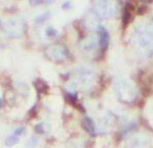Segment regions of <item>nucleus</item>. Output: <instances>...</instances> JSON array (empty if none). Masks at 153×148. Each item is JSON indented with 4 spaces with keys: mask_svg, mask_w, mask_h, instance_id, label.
I'll use <instances>...</instances> for the list:
<instances>
[{
    "mask_svg": "<svg viewBox=\"0 0 153 148\" xmlns=\"http://www.w3.org/2000/svg\"><path fill=\"white\" fill-rule=\"evenodd\" d=\"M132 44L144 57L153 55V19L136 28L132 35Z\"/></svg>",
    "mask_w": 153,
    "mask_h": 148,
    "instance_id": "1",
    "label": "nucleus"
},
{
    "mask_svg": "<svg viewBox=\"0 0 153 148\" xmlns=\"http://www.w3.org/2000/svg\"><path fill=\"white\" fill-rule=\"evenodd\" d=\"M2 33L5 37L16 38L20 37L25 30V21L19 17H11L1 23Z\"/></svg>",
    "mask_w": 153,
    "mask_h": 148,
    "instance_id": "2",
    "label": "nucleus"
},
{
    "mask_svg": "<svg viewBox=\"0 0 153 148\" xmlns=\"http://www.w3.org/2000/svg\"><path fill=\"white\" fill-rule=\"evenodd\" d=\"M115 93L122 102L131 103L137 96V90L130 80H121L115 84Z\"/></svg>",
    "mask_w": 153,
    "mask_h": 148,
    "instance_id": "3",
    "label": "nucleus"
},
{
    "mask_svg": "<svg viewBox=\"0 0 153 148\" xmlns=\"http://www.w3.org/2000/svg\"><path fill=\"white\" fill-rule=\"evenodd\" d=\"M94 9L99 17L104 20L111 19L115 16L117 11V3L113 0H96Z\"/></svg>",
    "mask_w": 153,
    "mask_h": 148,
    "instance_id": "4",
    "label": "nucleus"
},
{
    "mask_svg": "<svg viewBox=\"0 0 153 148\" xmlns=\"http://www.w3.org/2000/svg\"><path fill=\"white\" fill-rule=\"evenodd\" d=\"M151 140L145 133H136L127 140L126 148H150Z\"/></svg>",
    "mask_w": 153,
    "mask_h": 148,
    "instance_id": "5",
    "label": "nucleus"
},
{
    "mask_svg": "<svg viewBox=\"0 0 153 148\" xmlns=\"http://www.w3.org/2000/svg\"><path fill=\"white\" fill-rule=\"evenodd\" d=\"M46 55L49 59L53 60L56 62H61L67 58V49L64 45L61 44H53L49 45L46 49Z\"/></svg>",
    "mask_w": 153,
    "mask_h": 148,
    "instance_id": "6",
    "label": "nucleus"
},
{
    "mask_svg": "<svg viewBox=\"0 0 153 148\" xmlns=\"http://www.w3.org/2000/svg\"><path fill=\"white\" fill-rule=\"evenodd\" d=\"M78 81L82 87H89V85H91L94 81V74L90 70L84 68L78 75Z\"/></svg>",
    "mask_w": 153,
    "mask_h": 148,
    "instance_id": "7",
    "label": "nucleus"
},
{
    "mask_svg": "<svg viewBox=\"0 0 153 148\" xmlns=\"http://www.w3.org/2000/svg\"><path fill=\"white\" fill-rule=\"evenodd\" d=\"M98 38H99V45H100V47L103 51H105L109 43V34L106 31V28L101 25L98 26Z\"/></svg>",
    "mask_w": 153,
    "mask_h": 148,
    "instance_id": "8",
    "label": "nucleus"
},
{
    "mask_svg": "<svg viewBox=\"0 0 153 148\" xmlns=\"http://www.w3.org/2000/svg\"><path fill=\"white\" fill-rule=\"evenodd\" d=\"M81 47L83 52H86L88 54L94 53L97 49V39L91 36L83 39V41L81 42Z\"/></svg>",
    "mask_w": 153,
    "mask_h": 148,
    "instance_id": "9",
    "label": "nucleus"
},
{
    "mask_svg": "<svg viewBox=\"0 0 153 148\" xmlns=\"http://www.w3.org/2000/svg\"><path fill=\"white\" fill-rule=\"evenodd\" d=\"M134 11V5L131 2H128L125 7V12L123 15V23L128 24L132 20V13Z\"/></svg>",
    "mask_w": 153,
    "mask_h": 148,
    "instance_id": "10",
    "label": "nucleus"
},
{
    "mask_svg": "<svg viewBox=\"0 0 153 148\" xmlns=\"http://www.w3.org/2000/svg\"><path fill=\"white\" fill-rule=\"evenodd\" d=\"M82 126L84 127V129H85L89 135H96V127H94V123L90 118H88V117L84 118L83 121H82Z\"/></svg>",
    "mask_w": 153,
    "mask_h": 148,
    "instance_id": "11",
    "label": "nucleus"
},
{
    "mask_svg": "<svg viewBox=\"0 0 153 148\" xmlns=\"http://www.w3.org/2000/svg\"><path fill=\"white\" fill-rule=\"evenodd\" d=\"M35 130H36V132H38L39 135H45V133L49 132V130H51V126H49L47 123L42 122V123H39V124L36 125Z\"/></svg>",
    "mask_w": 153,
    "mask_h": 148,
    "instance_id": "12",
    "label": "nucleus"
},
{
    "mask_svg": "<svg viewBox=\"0 0 153 148\" xmlns=\"http://www.w3.org/2000/svg\"><path fill=\"white\" fill-rule=\"evenodd\" d=\"M35 85H36V88L39 93H46L47 90H48V86H47V84L42 80H37L36 82H35Z\"/></svg>",
    "mask_w": 153,
    "mask_h": 148,
    "instance_id": "13",
    "label": "nucleus"
},
{
    "mask_svg": "<svg viewBox=\"0 0 153 148\" xmlns=\"http://www.w3.org/2000/svg\"><path fill=\"white\" fill-rule=\"evenodd\" d=\"M18 142H19V137L16 135L15 133H13V135H9V137L5 139V145L9 146V147H12V146H14L15 144H17Z\"/></svg>",
    "mask_w": 153,
    "mask_h": 148,
    "instance_id": "14",
    "label": "nucleus"
},
{
    "mask_svg": "<svg viewBox=\"0 0 153 148\" xmlns=\"http://www.w3.org/2000/svg\"><path fill=\"white\" fill-rule=\"evenodd\" d=\"M48 16H49V13H47V12H46V13H43V14H41L40 16H37L36 19H35V21H36L37 23H41V22L45 21Z\"/></svg>",
    "mask_w": 153,
    "mask_h": 148,
    "instance_id": "15",
    "label": "nucleus"
},
{
    "mask_svg": "<svg viewBox=\"0 0 153 148\" xmlns=\"http://www.w3.org/2000/svg\"><path fill=\"white\" fill-rule=\"evenodd\" d=\"M46 34H47V36H49V37H56L58 35V31L56 30V28H51V26H49V28H47V30H46Z\"/></svg>",
    "mask_w": 153,
    "mask_h": 148,
    "instance_id": "16",
    "label": "nucleus"
},
{
    "mask_svg": "<svg viewBox=\"0 0 153 148\" xmlns=\"http://www.w3.org/2000/svg\"><path fill=\"white\" fill-rule=\"evenodd\" d=\"M24 132H25V127H23V126L17 127V128L15 129V131H14V133H15L16 135H18V137H20L21 135H23Z\"/></svg>",
    "mask_w": 153,
    "mask_h": 148,
    "instance_id": "17",
    "label": "nucleus"
},
{
    "mask_svg": "<svg viewBox=\"0 0 153 148\" xmlns=\"http://www.w3.org/2000/svg\"><path fill=\"white\" fill-rule=\"evenodd\" d=\"M30 4L32 5H37V4H40L42 2V0H30Z\"/></svg>",
    "mask_w": 153,
    "mask_h": 148,
    "instance_id": "18",
    "label": "nucleus"
},
{
    "mask_svg": "<svg viewBox=\"0 0 153 148\" xmlns=\"http://www.w3.org/2000/svg\"><path fill=\"white\" fill-rule=\"evenodd\" d=\"M70 7H71V5H70V2H66V3H64V4L62 5V7H63V9H66V7H68V9H69Z\"/></svg>",
    "mask_w": 153,
    "mask_h": 148,
    "instance_id": "19",
    "label": "nucleus"
},
{
    "mask_svg": "<svg viewBox=\"0 0 153 148\" xmlns=\"http://www.w3.org/2000/svg\"><path fill=\"white\" fill-rule=\"evenodd\" d=\"M144 1H146V2H151V1H153V0H144Z\"/></svg>",
    "mask_w": 153,
    "mask_h": 148,
    "instance_id": "20",
    "label": "nucleus"
}]
</instances>
